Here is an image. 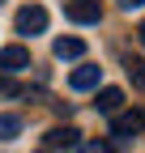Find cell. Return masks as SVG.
Masks as SVG:
<instances>
[{"instance_id":"cell-7","label":"cell","mask_w":145,"mask_h":153,"mask_svg":"<svg viewBox=\"0 0 145 153\" xmlns=\"http://www.w3.org/2000/svg\"><path fill=\"white\" fill-rule=\"evenodd\" d=\"M98 76H102V68H94V64H81V68H72L68 85H72V89H98Z\"/></svg>"},{"instance_id":"cell-9","label":"cell","mask_w":145,"mask_h":153,"mask_svg":"<svg viewBox=\"0 0 145 153\" xmlns=\"http://www.w3.org/2000/svg\"><path fill=\"white\" fill-rule=\"evenodd\" d=\"M124 72L132 76V85L145 94V60H137V55H124Z\"/></svg>"},{"instance_id":"cell-14","label":"cell","mask_w":145,"mask_h":153,"mask_svg":"<svg viewBox=\"0 0 145 153\" xmlns=\"http://www.w3.org/2000/svg\"><path fill=\"white\" fill-rule=\"evenodd\" d=\"M43 153H56V149H43Z\"/></svg>"},{"instance_id":"cell-2","label":"cell","mask_w":145,"mask_h":153,"mask_svg":"<svg viewBox=\"0 0 145 153\" xmlns=\"http://www.w3.org/2000/svg\"><path fill=\"white\" fill-rule=\"evenodd\" d=\"M141 128H145V111H120V115H111V136H120V140L137 136Z\"/></svg>"},{"instance_id":"cell-3","label":"cell","mask_w":145,"mask_h":153,"mask_svg":"<svg viewBox=\"0 0 145 153\" xmlns=\"http://www.w3.org/2000/svg\"><path fill=\"white\" fill-rule=\"evenodd\" d=\"M43 30H47V9L26 4L22 13H17V34H43Z\"/></svg>"},{"instance_id":"cell-8","label":"cell","mask_w":145,"mask_h":153,"mask_svg":"<svg viewBox=\"0 0 145 153\" xmlns=\"http://www.w3.org/2000/svg\"><path fill=\"white\" fill-rule=\"evenodd\" d=\"M51 51H56V60H81V55H85V43H81V38H56Z\"/></svg>"},{"instance_id":"cell-1","label":"cell","mask_w":145,"mask_h":153,"mask_svg":"<svg viewBox=\"0 0 145 153\" xmlns=\"http://www.w3.org/2000/svg\"><path fill=\"white\" fill-rule=\"evenodd\" d=\"M64 17L77 26H94L102 17V9H98V0H64Z\"/></svg>"},{"instance_id":"cell-6","label":"cell","mask_w":145,"mask_h":153,"mask_svg":"<svg viewBox=\"0 0 145 153\" xmlns=\"http://www.w3.org/2000/svg\"><path fill=\"white\" fill-rule=\"evenodd\" d=\"M94 106H98L102 115H120V106H124V89L102 85V89H98V98H94Z\"/></svg>"},{"instance_id":"cell-4","label":"cell","mask_w":145,"mask_h":153,"mask_svg":"<svg viewBox=\"0 0 145 153\" xmlns=\"http://www.w3.org/2000/svg\"><path fill=\"white\" fill-rule=\"evenodd\" d=\"M0 68H4L9 76H13V72H26V68H30V51H26L22 43L4 47V51H0Z\"/></svg>"},{"instance_id":"cell-10","label":"cell","mask_w":145,"mask_h":153,"mask_svg":"<svg viewBox=\"0 0 145 153\" xmlns=\"http://www.w3.org/2000/svg\"><path fill=\"white\" fill-rule=\"evenodd\" d=\"M17 132H22V119L17 115H0V140H13Z\"/></svg>"},{"instance_id":"cell-13","label":"cell","mask_w":145,"mask_h":153,"mask_svg":"<svg viewBox=\"0 0 145 153\" xmlns=\"http://www.w3.org/2000/svg\"><path fill=\"white\" fill-rule=\"evenodd\" d=\"M137 38H141V47H145V22H141V30H137Z\"/></svg>"},{"instance_id":"cell-12","label":"cell","mask_w":145,"mask_h":153,"mask_svg":"<svg viewBox=\"0 0 145 153\" xmlns=\"http://www.w3.org/2000/svg\"><path fill=\"white\" fill-rule=\"evenodd\" d=\"M145 0H120V9H141Z\"/></svg>"},{"instance_id":"cell-11","label":"cell","mask_w":145,"mask_h":153,"mask_svg":"<svg viewBox=\"0 0 145 153\" xmlns=\"http://www.w3.org/2000/svg\"><path fill=\"white\" fill-rule=\"evenodd\" d=\"M0 94H9V98H13V94H22V89H17L13 81H0Z\"/></svg>"},{"instance_id":"cell-5","label":"cell","mask_w":145,"mask_h":153,"mask_svg":"<svg viewBox=\"0 0 145 153\" xmlns=\"http://www.w3.org/2000/svg\"><path fill=\"white\" fill-rule=\"evenodd\" d=\"M43 140H47V149H77V145H81V132L64 123V128H51Z\"/></svg>"}]
</instances>
